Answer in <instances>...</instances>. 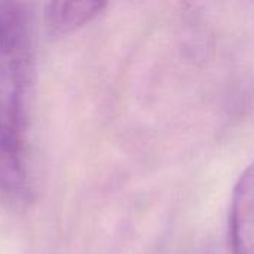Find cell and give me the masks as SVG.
Wrapping results in <instances>:
<instances>
[{
	"label": "cell",
	"mask_w": 254,
	"mask_h": 254,
	"mask_svg": "<svg viewBox=\"0 0 254 254\" xmlns=\"http://www.w3.org/2000/svg\"><path fill=\"white\" fill-rule=\"evenodd\" d=\"M33 79V42L25 4L0 1V149L22 152Z\"/></svg>",
	"instance_id": "cell-1"
},
{
	"label": "cell",
	"mask_w": 254,
	"mask_h": 254,
	"mask_svg": "<svg viewBox=\"0 0 254 254\" xmlns=\"http://www.w3.org/2000/svg\"><path fill=\"white\" fill-rule=\"evenodd\" d=\"M229 238L232 254H254V161L241 173L232 190Z\"/></svg>",
	"instance_id": "cell-2"
},
{
	"label": "cell",
	"mask_w": 254,
	"mask_h": 254,
	"mask_svg": "<svg viewBox=\"0 0 254 254\" xmlns=\"http://www.w3.org/2000/svg\"><path fill=\"white\" fill-rule=\"evenodd\" d=\"M106 6L104 1H51L45 6V21L55 33L67 34L91 22Z\"/></svg>",
	"instance_id": "cell-3"
},
{
	"label": "cell",
	"mask_w": 254,
	"mask_h": 254,
	"mask_svg": "<svg viewBox=\"0 0 254 254\" xmlns=\"http://www.w3.org/2000/svg\"><path fill=\"white\" fill-rule=\"evenodd\" d=\"M25 179L21 152L0 149V189L9 195H21L25 189Z\"/></svg>",
	"instance_id": "cell-4"
}]
</instances>
